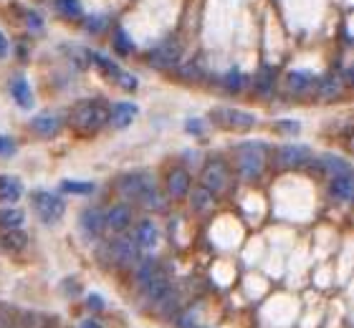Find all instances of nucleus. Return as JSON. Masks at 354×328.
I'll list each match as a JSON object with an SVG mask.
<instances>
[{"instance_id":"f257e3e1","label":"nucleus","mask_w":354,"mask_h":328,"mask_svg":"<svg viewBox=\"0 0 354 328\" xmlns=\"http://www.w3.org/2000/svg\"><path fill=\"white\" fill-rule=\"evenodd\" d=\"M268 144L263 142H243L233 146V164H236V177L241 182L253 184L266 175L268 167Z\"/></svg>"},{"instance_id":"c9c22d12","label":"nucleus","mask_w":354,"mask_h":328,"mask_svg":"<svg viewBox=\"0 0 354 328\" xmlns=\"http://www.w3.org/2000/svg\"><path fill=\"white\" fill-rule=\"evenodd\" d=\"M15 318V308L6 306V303H0V328H10Z\"/></svg>"},{"instance_id":"b1692460","label":"nucleus","mask_w":354,"mask_h":328,"mask_svg":"<svg viewBox=\"0 0 354 328\" xmlns=\"http://www.w3.org/2000/svg\"><path fill=\"white\" fill-rule=\"evenodd\" d=\"M23 197V182L15 175H0V204H15Z\"/></svg>"},{"instance_id":"a878e982","label":"nucleus","mask_w":354,"mask_h":328,"mask_svg":"<svg viewBox=\"0 0 354 328\" xmlns=\"http://www.w3.org/2000/svg\"><path fill=\"white\" fill-rule=\"evenodd\" d=\"M273 86H276V68L263 66V68L256 73V79H253V91L261 96H271Z\"/></svg>"},{"instance_id":"a19ab883","label":"nucleus","mask_w":354,"mask_h":328,"mask_svg":"<svg viewBox=\"0 0 354 328\" xmlns=\"http://www.w3.org/2000/svg\"><path fill=\"white\" fill-rule=\"evenodd\" d=\"M8 51H10V44H8L6 33H3V30H0V61L6 59V56H8Z\"/></svg>"},{"instance_id":"ddd939ff","label":"nucleus","mask_w":354,"mask_h":328,"mask_svg":"<svg viewBox=\"0 0 354 328\" xmlns=\"http://www.w3.org/2000/svg\"><path fill=\"white\" fill-rule=\"evenodd\" d=\"M132 230V238L134 245L140 250H152L160 242V227L152 218H142V220H134V225L129 227Z\"/></svg>"},{"instance_id":"72a5a7b5","label":"nucleus","mask_w":354,"mask_h":328,"mask_svg":"<svg viewBox=\"0 0 354 328\" xmlns=\"http://www.w3.org/2000/svg\"><path fill=\"white\" fill-rule=\"evenodd\" d=\"M36 323H38L36 313H18L15 311V318L10 323V328H36Z\"/></svg>"},{"instance_id":"58836bf2","label":"nucleus","mask_w":354,"mask_h":328,"mask_svg":"<svg viewBox=\"0 0 354 328\" xmlns=\"http://www.w3.org/2000/svg\"><path fill=\"white\" fill-rule=\"evenodd\" d=\"M26 23H28V28H33V30L44 28V21H41V15H38V13H28V15H26Z\"/></svg>"},{"instance_id":"9d476101","label":"nucleus","mask_w":354,"mask_h":328,"mask_svg":"<svg viewBox=\"0 0 354 328\" xmlns=\"http://www.w3.org/2000/svg\"><path fill=\"white\" fill-rule=\"evenodd\" d=\"M134 207L127 202H114L111 207L104 210V230L114 235H124L134 225Z\"/></svg>"},{"instance_id":"dca6fc26","label":"nucleus","mask_w":354,"mask_h":328,"mask_svg":"<svg viewBox=\"0 0 354 328\" xmlns=\"http://www.w3.org/2000/svg\"><path fill=\"white\" fill-rule=\"evenodd\" d=\"M79 230L86 240H96L99 235L104 233V210L96 207V204H86L82 212H79Z\"/></svg>"},{"instance_id":"1a4fd4ad","label":"nucleus","mask_w":354,"mask_h":328,"mask_svg":"<svg viewBox=\"0 0 354 328\" xmlns=\"http://www.w3.org/2000/svg\"><path fill=\"white\" fill-rule=\"evenodd\" d=\"M314 157L311 149L306 144H296V142H288V144L276 146L273 152V162L279 169H301L309 164V160Z\"/></svg>"},{"instance_id":"7c9ffc66","label":"nucleus","mask_w":354,"mask_h":328,"mask_svg":"<svg viewBox=\"0 0 354 328\" xmlns=\"http://www.w3.org/2000/svg\"><path fill=\"white\" fill-rule=\"evenodd\" d=\"M114 48H117V53H122V56L134 53V41L127 36L124 28H117V33H114Z\"/></svg>"},{"instance_id":"5701e85b","label":"nucleus","mask_w":354,"mask_h":328,"mask_svg":"<svg viewBox=\"0 0 354 328\" xmlns=\"http://www.w3.org/2000/svg\"><path fill=\"white\" fill-rule=\"evenodd\" d=\"M329 197L337 200V202H349V200H352L354 197V180H352L349 172L329 177Z\"/></svg>"},{"instance_id":"ea45409f","label":"nucleus","mask_w":354,"mask_h":328,"mask_svg":"<svg viewBox=\"0 0 354 328\" xmlns=\"http://www.w3.org/2000/svg\"><path fill=\"white\" fill-rule=\"evenodd\" d=\"M86 306L94 308V311H102V308H104V298H102V296H96V293H91V296H86Z\"/></svg>"},{"instance_id":"9b49d317","label":"nucleus","mask_w":354,"mask_h":328,"mask_svg":"<svg viewBox=\"0 0 354 328\" xmlns=\"http://www.w3.org/2000/svg\"><path fill=\"white\" fill-rule=\"evenodd\" d=\"M180 59H183V46L177 44L175 38H167V41H162L157 48L149 51L147 64L152 66V68H157V71H170L172 66L180 64Z\"/></svg>"},{"instance_id":"412c9836","label":"nucleus","mask_w":354,"mask_h":328,"mask_svg":"<svg viewBox=\"0 0 354 328\" xmlns=\"http://www.w3.org/2000/svg\"><path fill=\"white\" fill-rule=\"evenodd\" d=\"M187 204H190V210L195 212V215H207V212H213L215 202H218V197L213 195V192H207L205 187H190V192H187Z\"/></svg>"},{"instance_id":"423d86ee","label":"nucleus","mask_w":354,"mask_h":328,"mask_svg":"<svg viewBox=\"0 0 354 328\" xmlns=\"http://www.w3.org/2000/svg\"><path fill=\"white\" fill-rule=\"evenodd\" d=\"M84 56L88 59V64H94L99 71L106 76L109 81H114L122 91H137V86H140V81H137V76L134 73H129V71H124L122 66L117 64V61H111V59H106L104 53H99V51H84Z\"/></svg>"},{"instance_id":"cd10ccee","label":"nucleus","mask_w":354,"mask_h":328,"mask_svg":"<svg viewBox=\"0 0 354 328\" xmlns=\"http://www.w3.org/2000/svg\"><path fill=\"white\" fill-rule=\"evenodd\" d=\"M23 222H26V215H23V210L13 207V204H8V207L0 210V227L3 230H21Z\"/></svg>"},{"instance_id":"a211bd4d","label":"nucleus","mask_w":354,"mask_h":328,"mask_svg":"<svg viewBox=\"0 0 354 328\" xmlns=\"http://www.w3.org/2000/svg\"><path fill=\"white\" fill-rule=\"evenodd\" d=\"M8 91H10V99L15 102V106L23 111H30L33 109V104H36V99H33V88H30L28 79L26 76H13L10 79V84H8Z\"/></svg>"},{"instance_id":"c756f323","label":"nucleus","mask_w":354,"mask_h":328,"mask_svg":"<svg viewBox=\"0 0 354 328\" xmlns=\"http://www.w3.org/2000/svg\"><path fill=\"white\" fill-rule=\"evenodd\" d=\"M94 190H96V184L91 182V180H86V182H79V180H64V182H61V192H66V195L88 197Z\"/></svg>"},{"instance_id":"0eeeda50","label":"nucleus","mask_w":354,"mask_h":328,"mask_svg":"<svg viewBox=\"0 0 354 328\" xmlns=\"http://www.w3.org/2000/svg\"><path fill=\"white\" fill-rule=\"evenodd\" d=\"M210 122L228 131H251L259 119L251 111L236 109V106H213L210 109Z\"/></svg>"},{"instance_id":"c85d7f7f","label":"nucleus","mask_w":354,"mask_h":328,"mask_svg":"<svg viewBox=\"0 0 354 328\" xmlns=\"http://www.w3.org/2000/svg\"><path fill=\"white\" fill-rule=\"evenodd\" d=\"M223 88L228 91V94H241L245 86V76L238 68H230L228 73H223V79H221Z\"/></svg>"},{"instance_id":"2f4dec72","label":"nucleus","mask_w":354,"mask_h":328,"mask_svg":"<svg viewBox=\"0 0 354 328\" xmlns=\"http://www.w3.org/2000/svg\"><path fill=\"white\" fill-rule=\"evenodd\" d=\"M106 15H88V18H84V30L86 33H91V36H99L104 28H106Z\"/></svg>"},{"instance_id":"e433bc0d","label":"nucleus","mask_w":354,"mask_h":328,"mask_svg":"<svg viewBox=\"0 0 354 328\" xmlns=\"http://www.w3.org/2000/svg\"><path fill=\"white\" fill-rule=\"evenodd\" d=\"M276 129L286 131V134H296V131L301 129V124L299 122H276Z\"/></svg>"},{"instance_id":"4c0bfd02","label":"nucleus","mask_w":354,"mask_h":328,"mask_svg":"<svg viewBox=\"0 0 354 328\" xmlns=\"http://www.w3.org/2000/svg\"><path fill=\"white\" fill-rule=\"evenodd\" d=\"M185 129L190 131V134H195V137H200V134H203V122H200V119H187V122H185Z\"/></svg>"},{"instance_id":"6ab92c4d","label":"nucleus","mask_w":354,"mask_h":328,"mask_svg":"<svg viewBox=\"0 0 354 328\" xmlns=\"http://www.w3.org/2000/svg\"><path fill=\"white\" fill-rule=\"evenodd\" d=\"M30 131L36 134V137L41 139H51L56 137L61 131V126H64V122H61L59 114H51V111H41V114H36V117L30 119Z\"/></svg>"},{"instance_id":"393cba45","label":"nucleus","mask_w":354,"mask_h":328,"mask_svg":"<svg viewBox=\"0 0 354 328\" xmlns=\"http://www.w3.org/2000/svg\"><path fill=\"white\" fill-rule=\"evenodd\" d=\"M28 245V235L21 233V230H3L0 235V248L6 253H21Z\"/></svg>"},{"instance_id":"79ce46f5","label":"nucleus","mask_w":354,"mask_h":328,"mask_svg":"<svg viewBox=\"0 0 354 328\" xmlns=\"http://www.w3.org/2000/svg\"><path fill=\"white\" fill-rule=\"evenodd\" d=\"M82 328H102V323L94 321V318H86V321H82Z\"/></svg>"},{"instance_id":"2eb2a0df","label":"nucleus","mask_w":354,"mask_h":328,"mask_svg":"<svg viewBox=\"0 0 354 328\" xmlns=\"http://www.w3.org/2000/svg\"><path fill=\"white\" fill-rule=\"evenodd\" d=\"M306 167H309L314 175L329 180V177H334V175H344V172H349V162L337 157V154H319V157H311Z\"/></svg>"},{"instance_id":"20e7f679","label":"nucleus","mask_w":354,"mask_h":328,"mask_svg":"<svg viewBox=\"0 0 354 328\" xmlns=\"http://www.w3.org/2000/svg\"><path fill=\"white\" fill-rule=\"evenodd\" d=\"M117 195L122 197V202L127 204H140L142 197L147 195L152 187H157V180L147 169H134V172H124L117 177Z\"/></svg>"},{"instance_id":"aec40b11","label":"nucleus","mask_w":354,"mask_h":328,"mask_svg":"<svg viewBox=\"0 0 354 328\" xmlns=\"http://www.w3.org/2000/svg\"><path fill=\"white\" fill-rule=\"evenodd\" d=\"M283 84H286L288 94L294 96H306L314 91V86H317V76L311 71H288L286 79H283Z\"/></svg>"},{"instance_id":"7ed1b4c3","label":"nucleus","mask_w":354,"mask_h":328,"mask_svg":"<svg viewBox=\"0 0 354 328\" xmlns=\"http://www.w3.org/2000/svg\"><path fill=\"white\" fill-rule=\"evenodd\" d=\"M106 119H109V104L96 96V99H84V102L76 104L71 109L68 122L82 134H96L99 129L106 126Z\"/></svg>"},{"instance_id":"f03ea898","label":"nucleus","mask_w":354,"mask_h":328,"mask_svg":"<svg viewBox=\"0 0 354 328\" xmlns=\"http://www.w3.org/2000/svg\"><path fill=\"white\" fill-rule=\"evenodd\" d=\"M96 258L106 268H134L142 258V250L134 245L129 235H114L111 240H104L96 248Z\"/></svg>"},{"instance_id":"473e14b6","label":"nucleus","mask_w":354,"mask_h":328,"mask_svg":"<svg viewBox=\"0 0 354 328\" xmlns=\"http://www.w3.org/2000/svg\"><path fill=\"white\" fill-rule=\"evenodd\" d=\"M180 76H183L185 81H200L205 73H203V66H200V61H187V64L180 68Z\"/></svg>"},{"instance_id":"f8f14e48","label":"nucleus","mask_w":354,"mask_h":328,"mask_svg":"<svg viewBox=\"0 0 354 328\" xmlns=\"http://www.w3.org/2000/svg\"><path fill=\"white\" fill-rule=\"evenodd\" d=\"M192 187V175L185 167H172L167 172V180H165V197L172 200V202H180L187 197Z\"/></svg>"},{"instance_id":"6e6552de","label":"nucleus","mask_w":354,"mask_h":328,"mask_svg":"<svg viewBox=\"0 0 354 328\" xmlns=\"http://www.w3.org/2000/svg\"><path fill=\"white\" fill-rule=\"evenodd\" d=\"M230 182H233V169L223 160L207 162L205 167H203V172H200V187H205L215 197L225 195L230 190Z\"/></svg>"},{"instance_id":"39448f33","label":"nucleus","mask_w":354,"mask_h":328,"mask_svg":"<svg viewBox=\"0 0 354 328\" xmlns=\"http://www.w3.org/2000/svg\"><path fill=\"white\" fill-rule=\"evenodd\" d=\"M30 207L36 212V218L46 227L59 225L64 215H66V200L51 190H33L30 192Z\"/></svg>"},{"instance_id":"4468645a","label":"nucleus","mask_w":354,"mask_h":328,"mask_svg":"<svg viewBox=\"0 0 354 328\" xmlns=\"http://www.w3.org/2000/svg\"><path fill=\"white\" fill-rule=\"evenodd\" d=\"M140 288H142V293H145V298L147 300H152V303H160V300L167 296V293L172 291V283H170V276L165 273V268L160 265V268L152 273L149 278H145L140 283Z\"/></svg>"},{"instance_id":"4be33fe9","label":"nucleus","mask_w":354,"mask_h":328,"mask_svg":"<svg viewBox=\"0 0 354 328\" xmlns=\"http://www.w3.org/2000/svg\"><path fill=\"white\" fill-rule=\"evenodd\" d=\"M344 81H342L339 73H329V76H324V79H317V86H314V91H317V96L322 99V102H332V99H339L342 94H344Z\"/></svg>"},{"instance_id":"f704fd0d","label":"nucleus","mask_w":354,"mask_h":328,"mask_svg":"<svg viewBox=\"0 0 354 328\" xmlns=\"http://www.w3.org/2000/svg\"><path fill=\"white\" fill-rule=\"evenodd\" d=\"M18 152V144H15L13 137H6V134H0V157H13Z\"/></svg>"},{"instance_id":"f3484780","label":"nucleus","mask_w":354,"mask_h":328,"mask_svg":"<svg viewBox=\"0 0 354 328\" xmlns=\"http://www.w3.org/2000/svg\"><path fill=\"white\" fill-rule=\"evenodd\" d=\"M140 109H137V104L132 102H114L109 106V119H106V124L111 129H127V126H132V122L137 119Z\"/></svg>"},{"instance_id":"bb28decb","label":"nucleus","mask_w":354,"mask_h":328,"mask_svg":"<svg viewBox=\"0 0 354 328\" xmlns=\"http://www.w3.org/2000/svg\"><path fill=\"white\" fill-rule=\"evenodd\" d=\"M53 10L66 18V21H79L84 18V6L82 0H53Z\"/></svg>"}]
</instances>
